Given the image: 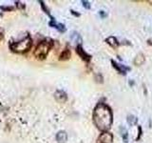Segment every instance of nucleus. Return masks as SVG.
I'll return each mask as SVG.
<instances>
[{"label": "nucleus", "instance_id": "nucleus-14", "mask_svg": "<svg viewBox=\"0 0 152 143\" xmlns=\"http://www.w3.org/2000/svg\"><path fill=\"white\" fill-rule=\"evenodd\" d=\"M127 123H128V125H129V126H134V125H136V124H137L138 118H137L135 116L130 115V116H127Z\"/></svg>", "mask_w": 152, "mask_h": 143}, {"label": "nucleus", "instance_id": "nucleus-1", "mask_svg": "<svg viewBox=\"0 0 152 143\" xmlns=\"http://www.w3.org/2000/svg\"><path fill=\"white\" fill-rule=\"evenodd\" d=\"M93 123L99 131L108 132L113 123V113L108 104L99 102L92 113Z\"/></svg>", "mask_w": 152, "mask_h": 143}, {"label": "nucleus", "instance_id": "nucleus-2", "mask_svg": "<svg viewBox=\"0 0 152 143\" xmlns=\"http://www.w3.org/2000/svg\"><path fill=\"white\" fill-rule=\"evenodd\" d=\"M31 38L30 36H27L21 39L20 41H17V42H12L11 44V49L14 53H17V54H23L28 52L29 50L31 49Z\"/></svg>", "mask_w": 152, "mask_h": 143}, {"label": "nucleus", "instance_id": "nucleus-4", "mask_svg": "<svg viewBox=\"0 0 152 143\" xmlns=\"http://www.w3.org/2000/svg\"><path fill=\"white\" fill-rule=\"evenodd\" d=\"M113 135L109 132H103L97 138V143H112Z\"/></svg>", "mask_w": 152, "mask_h": 143}, {"label": "nucleus", "instance_id": "nucleus-16", "mask_svg": "<svg viewBox=\"0 0 152 143\" xmlns=\"http://www.w3.org/2000/svg\"><path fill=\"white\" fill-rule=\"evenodd\" d=\"M142 135H143V129H142L141 126H138V136L136 138V141H139L142 138Z\"/></svg>", "mask_w": 152, "mask_h": 143}, {"label": "nucleus", "instance_id": "nucleus-18", "mask_svg": "<svg viewBox=\"0 0 152 143\" xmlns=\"http://www.w3.org/2000/svg\"><path fill=\"white\" fill-rule=\"evenodd\" d=\"M99 15L101 16V18H106L108 16V14L105 12V11H100L99 12Z\"/></svg>", "mask_w": 152, "mask_h": 143}, {"label": "nucleus", "instance_id": "nucleus-21", "mask_svg": "<svg viewBox=\"0 0 152 143\" xmlns=\"http://www.w3.org/2000/svg\"><path fill=\"white\" fill-rule=\"evenodd\" d=\"M72 14L75 16H80V14H77V12H75V11H72Z\"/></svg>", "mask_w": 152, "mask_h": 143}, {"label": "nucleus", "instance_id": "nucleus-15", "mask_svg": "<svg viewBox=\"0 0 152 143\" xmlns=\"http://www.w3.org/2000/svg\"><path fill=\"white\" fill-rule=\"evenodd\" d=\"M121 131H122V138H123V139H124L125 142H127V135H128L127 129H125L124 127H121Z\"/></svg>", "mask_w": 152, "mask_h": 143}, {"label": "nucleus", "instance_id": "nucleus-20", "mask_svg": "<svg viewBox=\"0 0 152 143\" xmlns=\"http://www.w3.org/2000/svg\"><path fill=\"white\" fill-rule=\"evenodd\" d=\"M3 39V30L0 29V41Z\"/></svg>", "mask_w": 152, "mask_h": 143}, {"label": "nucleus", "instance_id": "nucleus-10", "mask_svg": "<svg viewBox=\"0 0 152 143\" xmlns=\"http://www.w3.org/2000/svg\"><path fill=\"white\" fill-rule=\"evenodd\" d=\"M145 61V57L144 56V54H138L136 56H135L134 60H133V63L135 66H141V65H143Z\"/></svg>", "mask_w": 152, "mask_h": 143}, {"label": "nucleus", "instance_id": "nucleus-13", "mask_svg": "<svg viewBox=\"0 0 152 143\" xmlns=\"http://www.w3.org/2000/svg\"><path fill=\"white\" fill-rule=\"evenodd\" d=\"M70 38H72L74 42L78 43L79 45H81V43H82V37L80 36V34L77 32H73L72 35H70Z\"/></svg>", "mask_w": 152, "mask_h": 143}, {"label": "nucleus", "instance_id": "nucleus-19", "mask_svg": "<svg viewBox=\"0 0 152 143\" xmlns=\"http://www.w3.org/2000/svg\"><path fill=\"white\" fill-rule=\"evenodd\" d=\"M40 3H41V6H42V8H43V10L45 11V12H46V14H48V15H50V12H48V10L46 7H45V4H44V2H43V1H41Z\"/></svg>", "mask_w": 152, "mask_h": 143}, {"label": "nucleus", "instance_id": "nucleus-12", "mask_svg": "<svg viewBox=\"0 0 152 143\" xmlns=\"http://www.w3.org/2000/svg\"><path fill=\"white\" fill-rule=\"evenodd\" d=\"M70 56H72V53H70V49H65V50L62 52V54H60V57L59 59L60 60H67L70 58Z\"/></svg>", "mask_w": 152, "mask_h": 143}, {"label": "nucleus", "instance_id": "nucleus-7", "mask_svg": "<svg viewBox=\"0 0 152 143\" xmlns=\"http://www.w3.org/2000/svg\"><path fill=\"white\" fill-rule=\"evenodd\" d=\"M105 42L113 49H117L119 46H120V42L117 40V38H116L115 36H108V38H106Z\"/></svg>", "mask_w": 152, "mask_h": 143}, {"label": "nucleus", "instance_id": "nucleus-11", "mask_svg": "<svg viewBox=\"0 0 152 143\" xmlns=\"http://www.w3.org/2000/svg\"><path fill=\"white\" fill-rule=\"evenodd\" d=\"M50 26L52 28H56L58 31L61 32H64L66 31V27L63 25V24H60V23H56L55 22V19L51 17V21L50 22Z\"/></svg>", "mask_w": 152, "mask_h": 143}, {"label": "nucleus", "instance_id": "nucleus-8", "mask_svg": "<svg viewBox=\"0 0 152 143\" xmlns=\"http://www.w3.org/2000/svg\"><path fill=\"white\" fill-rule=\"evenodd\" d=\"M54 96H55V99L58 102L60 103H64L67 101V94L63 92V91H56L55 94H54Z\"/></svg>", "mask_w": 152, "mask_h": 143}, {"label": "nucleus", "instance_id": "nucleus-5", "mask_svg": "<svg viewBox=\"0 0 152 143\" xmlns=\"http://www.w3.org/2000/svg\"><path fill=\"white\" fill-rule=\"evenodd\" d=\"M110 62H111V64H112V67L114 68V69L117 71L119 74H123V76L127 74V72L131 70L129 67H127V66H125V65H122V64H119V63H117L115 60H113V59L110 60Z\"/></svg>", "mask_w": 152, "mask_h": 143}, {"label": "nucleus", "instance_id": "nucleus-6", "mask_svg": "<svg viewBox=\"0 0 152 143\" xmlns=\"http://www.w3.org/2000/svg\"><path fill=\"white\" fill-rule=\"evenodd\" d=\"M76 53L84 61H85V62H87V63L90 62V60H91V56L87 53L81 45H78V46L76 47Z\"/></svg>", "mask_w": 152, "mask_h": 143}, {"label": "nucleus", "instance_id": "nucleus-17", "mask_svg": "<svg viewBox=\"0 0 152 143\" xmlns=\"http://www.w3.org/2000/svg\"><path fill=\"white\" fill-rule=\"evenodd\" d=\"M82 4L84 6V8H86L87 10H89L90 9V3L89 1H85V0H83Z\"/></svg>", "mask_w": 152, "mask_h": 143}, {"label": "nucleus", "instance_id": "nucleus-9", "mask_svg": "<svg viewBox=\"0 0 152 143\" xmlns=\"http://www.w3.org/2000/svg\"><path fill=\"white\" fill-rule=\"evenodd\" d=\"M56 140L58 143H66L67 140V135L65 131H60L56 135Z\"/></svg>", "mask_w": 152, "mask_h": 143}, {"label": "nucleus", "instance_id": "nucleus-3", "mask_svg": "<svg viewBox=\"0 0 152 143\" xmlns=\"http://www.w3.org/2000/svg\"><path fill=\"white\" fill-rule=\"evenodd\" d=\"M52 46V42L50 40H44L37 45L34 51V56L37 59H44L48 56V52Z\"/></svg>", "mask_w": 152, "mask_h": 143}]
</instances>
